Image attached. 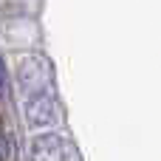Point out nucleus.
Segmentation results:
<instances>
[{
	"instance_id": "obj_1",
	"label": "nucleus",
	"mask_w": 161,
	"mask_h": 161,
	"mask_svg": "<svg viewBox=\"0 0 161 161\" xmlns=\"http://www.w3.org/2000/svg\"><path fill=\"white\" fill-rule=\"evenodd\" d=\"M17 76H20V96H23V110L28 125L34 127L51 125L57 119V88H54L48 62L40 54H28L23 57Z\"/></svg>"
},
{
	"instance_id": "obj_2",
	"label": "nucleus",
	"mask_w": 161,
	"mask_h": 161,
	"mask_svg": "<svg viewBox=\"0 0 161 161\" xmlns=\"http://www.w3.org/2000/svg\"><path fill=\"white\" fill-rule=\"evenodd\" d=\"M31 161H65V139L59 133H40L31 139Z\"/></svg>"
},
{
	"instance_id": "obj_3",
	"label": "nucleus",
	"mask_w": 161,
	"mask_h": 161,
	"mask_svg": "<svg viewBox=\"0 0 161 161\" xmlns=\"http://www.w3.org/2000/svg\"><path fill=\"white\" fill-rule=\"evenodd\" d=\"M0 161H6V139L0 136Z\"/></svg>"
}]
</instances>
